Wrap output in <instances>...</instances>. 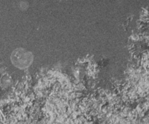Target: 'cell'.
Segmentation results:
<instances>
[{
	"instance_id": "obj_1",
	"label": "cell",
	"mask_w": 149,
	"mask_h": 124,
	"mask_svg": "<svg viewBox=\"0 0 149 124\" xmlns=\"http://www.w3.org/2000/svg\"><path fill=\"white\" fill-rule=\"evenodd\" d=\"M13 64L19 69H26L32 64L33 55L32 53L26 50L23 48L15 50L11 55Z\"/></svg>"
}]
</instances>
